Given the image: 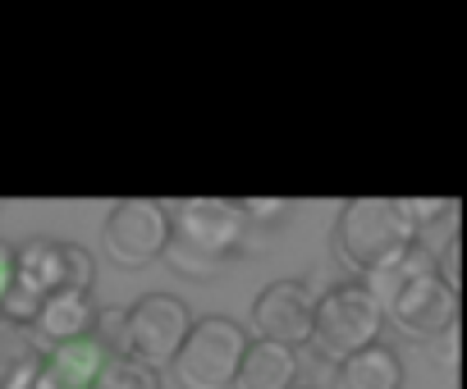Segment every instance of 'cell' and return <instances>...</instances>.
Masks as SVG:
<instances>
[{"mask_svg":"<svg viewBox=\"0 0 467 389\" xmlns=\"http://www.w3.org/2000/svg\"><path fill=\"white\" fill-rule=\"evenodd\" d=\"M367 289L376 293L380 312L412 339H435L458 321V289H449L435 271V252L417 243L403 261L371 275Z\"/></svg>","mask_w":467,"mask_h":389,"instance_id":"1","label":"cell"},{"mask_svg":"<svg viewBox=\"0 0 467 389\" xmlns=\"http://www.w3.org/2000/svg\"><path fill=\"white\" fill-rule=\"evenodd\" d=\"M170 220H174V234H170L165 261L188 280H206L215 266L239 257L244 243H248V220H244L239 202H229V198L174 202Z\"/></svg>","mask_w":467,"mask_h":389,"instance_id":"2","label":"cell"},{"mask_svg":"<svg viewBox=\"0 0 467 389\" xmlns=\"http://www.w3.org/2000/svg\"><path fill=\"white\" fill-rule=\"evenodd\" d=\"M335 248L353 271L371 280L417 248V225L394 198H353L335 220Z\"/></svg>","mask_w":467,"mask_h":389,"instance_id":"3","label":"cell"},{"mask_svg":"<svg viewBox=\"0 0 467 389\" xmlns=\"http://www.w3.org/2000/svg\"><path fill=\"white\" fill-rule=\"evenodd\" d=\"M385 325V312L376 293L362 280H344L317 298V325H312V348L330 362H348L353 353L371 348Z\"/></svg>","mask_w":467,"mask_h":389,"instance_id":"4","label":"cell"},{"mask_svg":"<svg viewBox=\"0 0 467 389\" xmlns=\"http://www.w3.org/2000/svg\"><path fill=\"white\" fill-rule=\"evenodd\" d=\"M248 330L229 316H202L192 321V334L183 339L179 357H174V380L179 389H234L248 353Z\"/></svg>","mask_w":467,"mask_h":389,"instance_id":"5","label":"cell"},{"mask_svg":"<svg viewBox=\"0 0 467 389\" xmlns=\"http://www.w3.org/2000/svg\"><path fill=\"white\" fill-rule=\"evenodd\" d=\"M192 334V312L183 298L174 293H142L129 316H124V343H119V357L138 362V366H151V371H165L174 366L183 339Z\"/></svg>","mask_w":467,"mask_h":389,"instance_id":"6","label":"cell"},{"mask_svg":"<svg viewBox=\"0 0 467 389\" xmlns=\"http://www.w3.org/2000/svg\"><path fill=\"white\" fill-rule=\"evenodd\" d=\"M170 234H174V220H170L165 202H156V198H124V202H115L106 211L101 252L119 271H142V266L165 257Z\"/></svg>","mask_w":467,"mask_h":389,"instance_id":"7","label":"cell"},{"mask_svg":"<svg viewBox=\"0 0 467 389\" xmlns=\"http://www.w3.org/2000/svg\"><path fill=\"white\" fill-rule=\"evenodd\" d=\"M65 289V243L60 239H28L15 248V280L0 302V316L15 325H33L42 302Z\"/></svg>","mask_w":467,"mask_h":389,"instance_id":"8","label":"cell"},{"mask_svg":"<svg viewBox=\"0 0 467 389\" xmlns=\"http://www.w3.org/2000/svg\"><path fill=\"white\" fill-rule=\"evenodd\" d=\"M312 325H317V298L307 293L303 280H271L253 302V330L266 343H285L298 353L303 343H312Z\"/></svg>","mask_w":467,"mask_h":389,"instance_id":"9","label":"cell"},{"mask_svg":"<svg viewBox=\"0 0 467 389\" xmlns=\"http://www.w3.org/2000/svg\"><path fill=\"white\" fill-rule=\"evenodd\" d=\"M106 362H110V353H106V343L97 334L60 343V348L47 353V366H42L33 389H97Z\"/></svg>","mask_w":467,"mask_h":389,"instance_id":"10","label":"cell"},{"mask_svg":"<svg viewBox=\"0 0 467 389\" xmlns=\"http://www.w3.org/2000/svg\"><path fill=\"white\" fill-rule=\"evenodd\" d=\"M97 325V307H92V293H74V289H60L42 302L37 321L28 325L37 334V343L51 353L60 343H74V339H88Z\"/></svg>","mask_w":467,"mask_h":389,"instance_id":"11","label":"cell"},{"mask_svg":"<svg viewBox=\"0 0 467 389\" xmlns=\"http://www.w3.org/2000/svg\"><path fill=\"white\" fill-rule=\"evenodd\" d=\"M47 366V348L28 325L0 316V389H33Z\"/></svg>","mask_w":467,"mask_h":389,"instance_id":"12","label":"cell"},{"mask_svg":"<svg viewBox=\"0 0 467 389\" xmlns=\"http://www.w3.org/2000/svg\"><path fill=\"white\" fill-rule=\"evenodd\" d=\"M294 380H298V353L285 348V343L253 339L234 389H294Z\"/></svg>","mask_w":467,"mask_h":389,"instance_id":"13","label":"cell"},{"mask_svg":"<svg viewBox=\"0 0 467 389\" xmlns=\"http://www.w3.org/2000/svg\"><path fill=\"white\" fill-rule=\"evenodd\" d=\"M403 384V362L389 343H371L362 353H353L348 362H339L335 371V389H399Z\"/></svg>","mask_w":467,"mask_h":389,"instance_id":"14","label":"cell"},{"mask_svg":"<svg viewBox=\"0 0 467 389\" xmlns=\"http://www.w3.org/2000/svg\"><path fill=\"white\" fill-rule=\"evenodd\" d=\"M97 389H161V375L151 366L129 362V357H110L101 380H97Z\"/></svg>","mask_w":467,"mask_h":389,"instance_id":"15","label":"cell"},{"mask_svg":"<svg viewBox=\"0 0 467 389\" xmlns=\"http://www.w3.org/2000/svg\"><path fill=\"white\" fill-rule=\"evenodd\" d=\"M92 280H97V257L78 243H65V289L92 293Z\"/></svg>","mask_w":467,"mask_h":389,"instance_id":"16","label":"cell"},{"mask_svg":"<svg viewBox=\"0 0 467 389\" xmlns=\"http://www.w3.org/2000/svg\"><path fill=\"white\" fill-rule=\"evenodd\" d=\"M124 316H129V307H101V312H97L92 334L106 343L110 357H119V343H124Z\"/></svg>","mask_w":467,"mask_h":389,"instance_id":"17","label":"cell"},{"mask_svg":"<svg viewBox=\"0 0 467 389\" xmlns=\"http://www.w3.org/2000/svg\"><path fill=\"white\" fill-rule=\"evenodd\" d=\"M239 211H244L248 225H253V220H280V216H285V202H280V198H244Z\"/></svg>","mask_w":467,"mask_h":389,"instance_id":"18","label":"cell"},{"mask_svg":"<svg viewBox=\"0 0 467 389\" xmlns=\"http://www.w3.org/2000/svg\"><path fill=\"white\" fill-rule=\"evenodd\" d=\"M10 280H15V248H10V243H0V302H5Z\"/></svg>","mask_w":467,"mask_h":389,"instance_id":"19","label":"cell"}]
</instances>
